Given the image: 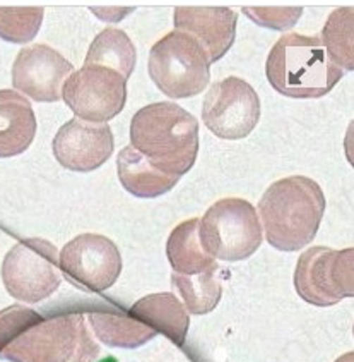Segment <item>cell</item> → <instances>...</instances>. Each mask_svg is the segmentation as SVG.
<instances>
[{
	"label": "cell",
	"instance_id": "cell-1",
	"mask_svg": "<svg viewBox=\"0 0 354 362\" xmlns=\"http://www.w3.org/2000/svg\"><path fill=\"white\" fill-rule=\"evenodd\" d=\"M98 352L78 315L43 317L30 308L0 311V359L12 362H90Z\"/></svg>",
	"mask_w": 354,
	"mask_h": 362
},
{
	"label": "cell",
	"instance_id": "cell-2",
	"mask_svg": "<svg viewBox=\"0 0 354 362\" xmlns=\"http://www.w3.org/2000/svg\"><path fill=\"white\" fill-rule=\"evenodd\" d=\"M130 143L152 167L180 179L195 163L199 122L176 103H152L132 119Z\"/></svg>",
	"mask_w": 354,
	"mask_h": 362
},
{
	"label": "cell",
	"instance_id": "cell-3",
	"mask_svg": "<svg viewBox=\"0 0 354 362\" xmlns=\"http://www.w3.org/2000/svg\"><path fill=\"white\" fill-rule=\"evenodd\" d=\"M325 211L315 180L293 175L272 184L259 201L265 239L279 251H300L313 240Z\"/></svg>",
	"mask_w": 354,
	"mask_h": 362
},
{
	"label": "cell",
	"instance_id": "cell-4",
	"mask_svg": "<svg viewBox=\"0 0 354 362\" xmlns=\"http://www.w3.org/2000/svg\"><path fill=\"white\" fill-rule=\"evenodd\" d=\"M269 83L289 98H320L331 93L344 71L325 55L320 38L298 33L283 35L265 66Z\"/></svg>",
	"mask_w": 354,
	"mask_h": 362
},
{
	"label": "cell",
	"instance_id": "cell-5",
	"mask_svg": "<svg viewBox=\"0 0 354 362\" xmlns=\"http://www.w3.org/2000/svg\"><path fill=\"white\" fill-rule=\"evenodd\" d=\"M149 76L170 98H190L207 88L211 62L192 36L175 30L151 48Z\"/></svg>",
	"mask_w": 354,
	"mask_h": 362
},
{
	"label": "cell",
	"instance_id": "cell-6",
	"mask_svg": "<svg viewBox=\"0 0 354 362\" xmlns=\"http://www.w3.org/2000/svg\"><path fill=\"white\" fill-rule=\"evenodd\" d=\"M199 239L212 257L223 261L250 257L262 244L259 213L245 199L217 201L199 222Z\"/></svg>",
	"mask_w": 354,
	"mask_h": 362
},
{
	"label": "cell",
	"instance_id": "cell-7",
	"mask_svg": "<svg viewBox=\"0 0 354 362\" xmlns=\"http://www.w3.org/2000/svg\"><path fill=\"white\" fill-rule=\"evenodd\" d=\"M57 247L43 239L21 240L7 252L2 280L14 299L35 304L60 287L62 275Z\"/></svg>",
	"mask_w": 354,
	"mask_h": 362
},
{
	"label": "cell",
	"instance_id": "cell-8",
	"mask_svg": "<svg viewBox=\"0 0 354 362\" xmlns=\"http://www.w3.org/2000/svg\"><path fill=\"white\" fill-rule=\"evenodd\" d=\"M300 297L320 308L337 304L354 296V251L312 247L300 256L295 272Z\"/></svg>",
	"mask_w": 354,
	"mask_h": 362
},
{
	"label": "cell",
	"instance_id": "cell-9",
	"mask_svg": "<svg viewBox=\"0 0 354 362\" xmlns=\"http://www.w3.org/2000/svg\"><path fill=\"white\" fill-rule=\"evenodd\" d=\"M62 98L78 119L106 124L126 107L127 79L106 67L84 64L63 83Z\"/></svg>",
	"mask_w": 354,
	"mask_h": 362
},
{
	"label": "cell",
	"instance_id": "cell-10",
	"mask_svg": "<svg viewBox=\"0 0 354 362\" xmlns=\"http://www.w3.org/2000/svg\"><path fill=\"white\" fill-rule=\"evenodd\" d=\"M202 119L217 138H247L260 119L259 95L240 78L231 76L217 81L204 98Z\"/></svg>",
	"mask_w": 354,
	"mask_h": 362
},
{
	"label": "cell",
	"instance_id": "cell-11",
	"mask_svg": "<svg viewBox=\"0 0 354 362\" xmlns=\"http://www.w3.org/2000/svg\"><path fill=\"white\" fill-rule=\"evenodd\" d=\"M59 264L63 276L86 292L106 291L122 272V257L116 245L98 234L72 239L60 251Z\"/></svg>",
	"mask_w": 354,
	"mask_h": 362
},
{
	"label": "cell",
	"instance_id": "cell-12",
	"mask_svg": "<svg viewBox=\"0 0 354 362\" xmlns=\"http://www.w3.org/2000/svg\"><path fill=\"white\" fill-rule=\"evenodd\" d=\"M72 72L74 67L69 60L51 47H24L12 66V86L35 102H59L63 83Z\"/></svg>",
	"mask_w": 354,
	"mask_h": 362
},
{
	"label": "cell",
	"instance_id": "cell-13",
	"mask_svg": "<svg viewBox=\"0 0 354 362\" xmlns=\"http://www.w3.org/2000/svg\"><path fill=\"white\" fill-rule=\"evenodd\" d=\"M114 134L106 124L72 119L54 138V155L62 167L74 172H91L114 153Z\"/></svg>",
	"mask_w": 354,
	"mask_h": 362
},
{
	"label": "cell",
	"instance_id": "cell-14",
	"mask_svg": "<svg viewBox=\"0 0 354 362\" xmlns=\"http://www.w3.org/2000/svg\"><path fill=\"white\" fill-rule=\"evenodd\" d=\"M175 28L192 36L212 64L235 42L236 14L229 7H178L175 9Z\"/></svg>",
	"mask_w": 354,
	"mask_h": 362
},
{
	"label": "cell",
	"instance_id": "cell-15",
	"mask_svg": "<svg viewBox=\"0 0 354 362\" xmlns=\"http://www.w3.org/2000/svg\"><path fill=\"white\" fill-rule=\"evenodd\" d=\"M36 134V119L30 100L18 91H0V158L26 151Z\"/></svg>",
	"mask_w": 354,
	"mask_h": 362
},
{
	"label": "cell",
	"instance_id": "cell-16",
	"mask_svg": "<svg viewBox=\"0 0 354 362\" xmlns=\"http://www.w3.org/2000/svg\"><path fill=\"white\" fill-rule=\"evenodd\" d=\"M156 333L166 335L173 344L183 345L188 329V315L173 293H154L140 299L128 313Z\"/></svg>",
	"mask_w": 354,
	"mask_h": 362
},
{
	"label": "cell",
	"instance_id": "cell-17",
	"mask_svg": "<svg viewBox=\"0 0 354 362\" xmlns=\"http://www.w3.org/2000/svg\"><path fill=\"white\" fill-rule=\"evenodd\" d=\"M116 167L122 186L138 198H158L178 182V177L159 172L132 146L118 153Z\"/></svg>",
	"mask_w": 354,
	"mask_h": 362
},
{
	"label": "cell",
	"instance_id": "cell-18",
	"mask_svg": "<svg viewBox=\"0 0 354 362\" xmlns=\"http://www.w3.org/2000/svg\"><path fill=\"white\" fill-rule=\"evenodd\" d=\"M199 222V218H192L180 223L168 239V259L178 275H197L216 264L214 257L207 255L200 244Z\"/></svg>",
	"mask_w": 354,
	"mask_h": 362
},
{
	"label": "cell",
	"instance_id": "cell-19",
	"mask_svg": "<svg viewBox=\"0 0 354 362\" xmlns=\"http://www.w3.org/2000/svg\"><path fill=\"white\" fill-rule=\"evenodd\" d=\"M135 47L120 30L106 28L91 43L86 55V66H102L118 72L123 79L130 78L135 67Z\"/></svg>",
	"mask_w": 354,
	"mask_h": 362
},
{
	"label": "cell",
	"instance_id": "cell-20",
	"mask_svg": "<svg viewBox=\"0 0 354 362\" xmlns=\"http://www.w3.org/2000/svg\"><path fill=\"white\" fill-rule=\"evenodd\" d=\"M91 327L94 328L96 337L111 347L134 349L146 344L156 332L138 317L116 313H91Z\"/></svg>",
	"mask_w": 354,
	"mask_h": 362
},
{
	"label": "cell",
	"instance_id": "cell-21",
	"mask_svg": "<svg viewBox=\"0 0 354 362\" xmlns=\"http://www.w3.org/2000/svg\"><path fill=\"white\" fill-rule=\"evenodd\" d=\"M354 9L339 7L329 16L320 43L325 55L336 67L353 71L354 67Z\"/></svg>",
	"mask_w": 354,
	"mask_h": 362
},
{
	"label": "cell",
	"instance_id": "cell-22",
	"mask_svg": "<svg viewBox=\"0 0 354 362\" xmlns=\"http://www.w3.org/2000/svg\"><path fill=\"white\" fill-rule=\"evenodd\" d=\"M217 272L219 267L216 263L197 275L173 273V287L180 292L188 311L194 315H206L216 308L221 299V281Z\"/></svg>",
	"mask_w": 354,
	"mask_h": 362
},
{
	"label": "cell",
	"instance_id": "cell-23",
	"mask_svg": "<svg viewBox=\"0 0 354 362\" xmlns=\"http://www.w3.org/2000/svg\"><path fill=\"white\" fill-rule=\"evenodd\" d=\"M42 7H0V38L12 43H28L42 26Z\"/></svg>",
	"mask_w": 354,
	"mask_h": 362
},
{
	"label": "cell",
	"instance_id": "cell-24",
	"mask_svg": "<svg viewBox=\"0 0 354 362\" xmlns=\"http://www.w3.org/2000/svg\"><path fill=\"white\" fill-rule=\"evenodd\" d=\"M243 12L255 21L257 24L262 26L272 28V30H289L298 21L303 9L300 7H259V9H247L245 7Z\"/></svg>",
	"mask_w": 354,
	"mask_h": 362
},
{
	"label": "cell",
	"instance_id": "cell-25",
	"mask_svg": "<svg viewBox=\"0 0 354 362\" xmlns=\"http://www.w3.org/2000/svg\"><path fill=\"white\" fill-rule=\"evenodd\" d=\"M92 12L98 16H102L104 21H120V18H116L115 14L122 16V14H127V9H92Z\"/></svg>",
	"mask_w": 354,
	"mask_h": 362
},
{
	"label": "cell",
	"instance_id": "cell-26",
	"mask_svg": "<svg viewBox=\"0 0 354 362\" xmlns=\"http://www.w3.org/2000/svg\"><path fill=\"white\" fill-rule=\"evenodd\" d=\"M103 362H116L115 359H111V357H108V359H104Z\"/></svg>",
	"mask_w": 354,
	"mask_h": 362
}]
</instances>
